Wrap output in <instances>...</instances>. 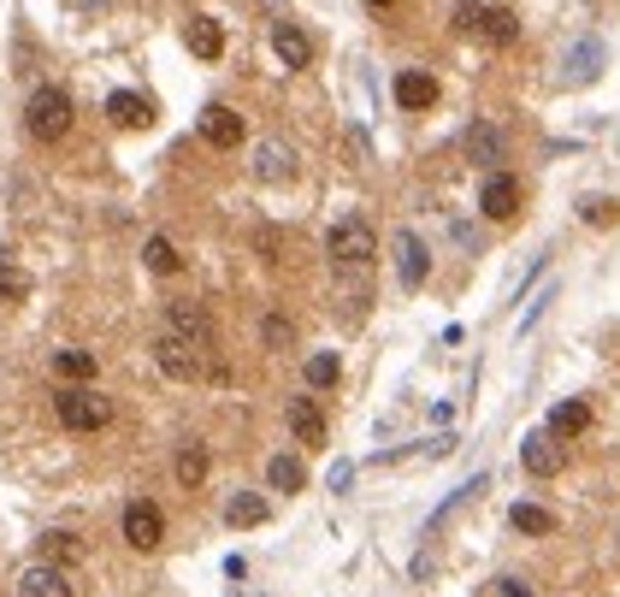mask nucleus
<instances>
[{
  "label": "nucleus",
  "instance_id": "nucleus-7",
  "mask_svg": "<svg viewBox=\"0 0 620 597\" xmlns=\"http://www.w3.org/2000/svg\"><path fill=\"white\" fill-rule=\"evenodd\" d=\"M160 538H166V515L154 503H130L125 509V544L130 551H160Z\"/></svg>",
  "mask_w": 620,
  "mask_h": 597
},
{
  "label": "nucleus",
  "instance_id": "nucleus-34",
  "mask_svg": "<svg viewBox=\"0 0 620 597\" xmlns=\"http://www.w3.org/2000/svg\"><path fill=\"white\" fill-rule=\"evenodd\" d=\"M77 7H83V12H95V7H107V0H77Z\"/></svg>",
  "mask_w": 620,
  "mask_h": 597
},
{
  "label": "nucleus",
  "instance_id": "nucleus-4",
  "mask_svg": "<svg viewBox=\"0 0 620 597\" xmlns=\"http://www.w3.org/2000/svg\"><path fill=\"white\" fill-rule=\"evenodd\" d=\"M325 254H332L337 266H372L378 261V231L360 213H349V219L332 226V237H325Z\"/></svg>",
  "mask_w": 620,
  "mask_h": 597
},
{
  "label": "nucleus",
  "instance_id": "nucleus-15",
  "mask_svg": "<svg viewBox=\"0 0 620 597\" xmlns=\"http://www.w3.org/2000/svg\"><path fill=\"white\" fill-rule=\"evenodd\" d=\"M19 597H77L72 591V579H65V568H30L24 579H19Z\"/></svg>",
  "mask_w": 620,
  "mask_h": 597
},
{
  "label": "nucleus",
  "instance_id": "nucleus-18",
  "mask_svg": "<svg viewBox=\"0 0 620 597\" xmlns=\"http://www.w3.org/2000/svg\"><path fill=\"white\" fill-rule=\"evenodd\" d=\"M585 426H591V402L567 397V402H556V408H549V432H556V438H579Z\"/></svg>",
  "mask_w": 620,
  "mask_h": 597
},
{
  "label": "nucleus",
  "instance_id": "nucleus-10",
  "mask_svg": "<svg viewBox=\"0 0 620 597\" xmlns=\"http://www.w3.org/2000/svg\"><path fill=\"white\" fill-rule=\"evenodd\" d=\"M201 143L207 148H237V143H243V113H231V107H219V101H213V107L201 113Z\"/></svg>",
  "mask_w": 620,
  "mask_h": 597
},
{
  "label": "nucleus",
  "instance_id": "nucleus-29",
  "mask_svg": "<svg viewBox=\"0 0 620 597\" xmlns=\"http://www.w3.org/2000/svg\"><path fill=\"white\" fill-rule=\"evenodd\" d=\"M0 296H7V302H24L30 296V272L19 261H7V254H0Z\"/></svg>",
  "mask_w": 620,
  "mask_h": 597
},
{
  "label": "nucleus",
  "instance_id": "nucleus-14",
  "mask_svg": "<svg viewBox=\"0 0 620 597\" xmlns=\"http://www.w3.org/2000/svg\"><path fill=\"white\" fill-rule=\"evenodd\" d=\"M254 178L261 184H290L296 178V155H290L284 143H261L254 148Z\"/></svg>",
  "mask_w": 620,
  "mask_h": 597
},
{
  "label": "nucleus",
  "instance_id": "nucleus-12",
  "mask_svg": "<svg viewBox=\"0 0 620 597\" xmlns=\"http://www.w3.org/2000/svg\"><path fill=\"white\" fill-rule=\"evenodd\" d=\"M272 54H279L290 72H302V65H314V42H307V30H296V24H272Z\"/></svg>",
  "mask_w": 620,
  "mask_h": 597
},
{
  "label": "nucleus",
  "instance_id": "nucleus-33",
  "mask_svg": "<svg viewBox=\"0 0 620 597\" xmlns=\"http://www.w3.org/2000/svg\"><path fill=\"white\" fill-rule=\"evenodd\" d=\"M496 586H503V597H532L526 579H496Z\"/></svg>",
  "mask_w": 620,
  "mask_h": 597
},
{
  "label": "nucleus",
  "instance_id": "nucleus-24",
  "mask_svg": "<svg viewBox=\"0 0 620 597\" xmlns=\"http://www.w3.org/2000/svg\"><path fill=\"white\" fill-rule=\"evenodd\" d=\"M266 480H272V491H302V485H307V468L296 462V455H272V462H266Z\"/></svg>",
  "mask_w": 620,
  "mask_h": 597
},
{
  "label": "nucleus",
  "instance_id": "nucleus-17",
  "mask_svg": "<svg viewBox=\"0 0 620 597\" xmlns=\"http://www.w3.org/2000/svg\"><path fill=\"white\" fill-rule=\"evenodd\" d=\"M290 432H296L302 443H325V415L314 397H296L290 402Z\"/></svg>",
  "mask_w": 620,
  "mask_h": 597
},
{
  "label": "nucleus",
  "instance_id": "nucleus-16",
  "mask_svg": "<svg viewBox=\"0 0 620 597\" xmlns=\"http://www.w3.org/2000/svg\"><path fill=\"white\" fill-rule=\"evenodd\" d=\"M183 42H189V54H196V60H219V54H225V30H219V19H189Z\"/></svg>",
  "mask_w": 620,
  "mask_h": 597
},
{
  "label": "nucleus",
  "instance_id": "nucleus-32",
  "mask_svg": "<svg viewBox=\"0 0 620 597\" xmlns=\"http://www.w3.org/2000/svg\"><path fill=\"white\" fill-rule=\"evenodd\" d=\"M261 337H266L272 349H284V344H290V337H296V332H290V320H279V314H272L266 326H261Z\"/></svg>",
  "mask_w": 620,
  "mask_h": 597
},
{
  "label": "nucleus",
  "instance_id": "nucleus-8",
  "mask_svg": "<svg viewBox=\"0 0 620 597\" xmlns=\"http://www.w3.org/2000/svg\"><path fill=\"white\" fill-rule=\"evenodd\" d=\"M425 272H432V249H425L413 231H396V279H402L408 290H420Z\"/></svg>",
  "mask_w": 620,
  "mask_h": 597
},
{
  "label": "nucleus",
  "instance_id": "nucleus-26",
  "mask_svg": "<svg viewBox=\"0 0 620 597\" xmlns=\"http://www.w3.org/2000/svg\"><path fill=\"white\" fill-rule=\"evenodd\" d=\"M467 160H503V130H491V125H473L467 130Z\"/></svg>",
  "mask_w": 620,
  "mask_h": 597
},
{
  "label": "nucleus",
  "instance_id": "nucleus-25",
  "mask_svg": "<svg viewBox=\"0 0 620 597\" xmlns=\"http://www.w3.org/2000/svg\"><path fill=\"white\" fill-rule=\"evenodd\" d=\"M602 72V48L597 42H579L574 54H567V83H591Z\"/></svg>",
  "mask_w": 620,
  "mask_h": 597
},
{
  "label": "nucleus",
  "instance_id": "nucleus-11",
  "mask_svg": "<svg viewBox=\"0 0 620 597\" xmlns=\"http://www.w3.org/2000/svg\"><path fill=\"white\" fill-rule=\"evenodd\" d=\"M107 118H113V125H125V130H148L154 125V101L136 95V90H113L107 95Z\"/></svg>",
  "mask_w": 620,
  "mask_h": 597
},
{
  "label": "nucleus",
  "instance_id": "nucleus-28",
  "mask_svg": "<svg viewBox=\"0 0 620 597\" xmlns=\"http://www.w3.org/2000/svg\"><path fill=\"white\" fill-rule=\"evenodd\" d=\"M201 480H207V450H201V443H183V450H178V485L196 491Z\"/></svg>",
  "mask_w": 620,
  "mask_h": 597
},
{
  "label": "nucleus",
  "instance_id": "nucleus-22",
  "mask_svg": "<svg viewBox=\"0 0 620 597\" xmlns=\"http://www.w3.org/2000/svg\"><path fill=\"white\" fill-rule=\"evenodd\" d=\"M95 367H101V362H95L90 349H60V355H54V373H60V379H72V385H90Z\"/></svg>",
  "mask_w": 620,
  "mask_h": 597
},
{
  "label": "nucleus",
  "instance_id": "nucleus-2",
  "mask_svg": "<svg viewBox=\"0 0 620 597\" xmlns=\"http://www.w3.org/2000/svg\"><path fill=\"white\" fill-rule=\"evenodd\" d=\"M455 30H461V36L491 42V48H514V42H521V19H514L508 7H496V0H467V7L455 12Z\"/></svg>",
  "mask_w": 620,
  "mask_h": 597
},
{
  "label": "nucleus",
  "instance_id": "nucleus-27",
  "mask_svg": "<svg viewBox=\"0 0 620 597\" xmlns=\"http://www.w3.org/2000/svg\"><path fill=\"white\" fill-rule=\"evenodd\" d=\"M143 261H148V272H178L183 254L171 249V237H148V243H143Z\"/></svg>",
  "mask_w": 620,
  "mask_h": 597
},
{
  "label": "nucleus",
  "instance_id": "nucleus-23",
  "mask_svg": "<svg viewBox=\"0 0 620 597\" xmlns=\"http://www.w3.org/2000/svg\"><path fill=\"white\" fill-rule=\"evenodd\" d=\"M508 521H514V533H532V538L556 533V515H549V509H538V503H514Z\"/></svg>",
  "mask_w": 620,
  "mask_h": 597
},
{
  "label": "nucleus",
  "instance_id": "nucleus-5",
  "mask_svg": "<svg viewBox=\"0 0 620 597\" xmlns=\"http://www.w3.org/2000/svg\"><path fill=\"white\" fill-rule=\"evenodd\" d=\"M54 408H60V426H65V432H101V426L113 420V402L101 397V390H90V385L60 390Z\"/></svg>",
  "mask_w": 620,
  "mask_h": 597
},
{
  "label": "nucleus",
  "instance_id": "nucleus-9",
  "mask_svg": "<svg viewBox=\"0 0 620 597\" xmlns=\"http://www.w3.org/2000/svg\"><path fill=\"white\" fill-rule=\"evenodd\" d=\"M479 208H485L491 219H514V213H521V178L491 172V178H485V190H479Z\"/></svg>",
  "mask_w": 620,
  "mask_h": 597
},
{
  "label": "nucleus",
  "instance_id": "nucleus-3",
  "mask_svg": "<svg viewBox=\"0 0 620 597\" xmlns=\"http://www.w3.org/2000/svg\"><path fill=\"white\" fill-rule=\"evenodd\" d=\"M24 130L36 136V143H60V136L72 130V95L54 90V83L36 90V95L24 101Z\"/></svg>",
  "mask_w": 620,
  "mask_h": 597
},
{
  "label": "nucleus",
  "instance_id": "nucleus-35",
  "mask_svg": "<svg viewBox=\"0 0 620 597\" xmlns=\"http://www.w3.org/2000/svg\"><path fill=\"white\" fill-rule=\"evenodd\" d=\"M372 7H396V0H372Z\"/></svg>",
  "mask_w": 620,
  "mask_h": 597
},
{
  "label": "nucleus",
  "instance_id": "nucleus-20",
  "mask_svg": "<svg viewBox=\"0 0 620 597\" xmlns=\"http://www.w3.org/2000/svg\"><path fill=\"white\" fill-rule=\"evenodd\" d=\"M266 515H272V509H266L261 491H237V498L225 503V521H231V526H261Z\"/></svg>",
  "mask_w": 620,
  "mask_h": 597
},
{
  "label": "nucleus",
  "instance_id": "nucleus-1",
  "mask_svg": "<svg viewBox=\"0 0 620 597\" xmlns=\"http://www.w3.org/2000/svg\"><path fill=\"white\" fill-rule=\"evenodd\" d=\"M154 362L166 379H213V337H189V332H160L154 337Z\"/></svg>",
  "mask_w": 620,
  "mask_h": 597
},
{
  "label": "nucleus",
  "instance_id": "nucleus-30",
  "mask_svg": "<svg viewBox=\"0 0 620 597\" xmlns=\"http://www.w3.org/2000/svg\"><path fill=\"white\" fill-rule=\"evenodd\" d=\"M343 379V362H337V355H307V385H314V390H332Z\"/></svg>",
  "mask_w": 620,
  "mask_h": 597
},
{
  "label": "nucleus",
  "instance_id": "nucleus-6",
  "mask_svg": "<svg viewBox=\"0 0 620 597\" xmlns=\"http://www.w3.org/2000/svg\"><path fill=\"white\" fill-rule=\"evenodd\" d=\"M521 462H526V473H538V480H556V473L567 468V443L556 432H532L521 443Z\"/></svg>",
  "mask_w": 620,
  "mask_h": 597
},
{
  "label": "nucleus",
  "instance_id": "nucleus-21",
  "mask_svg": "<svg viewBox=\"0 0 620 597\" xmlns=\"http://www.w3.org/2000/svg\"><path fill=\"white\" fill-rule=\"evenodd\" d=\"M77 556H83L77 533H42V562H48V568H72Z\"/></svg>",
  "mask_w": 620,
  "mask_h": 597
},
{
  "label": "nucleus",
  "instance_id": "nucleus-19",
  "mask_svg": "<svg viewBox=\"0 0 620 597\" xmlns=\"http://www.w3.org/2000/svg\"><path fill=\"white\" fill-rule=\"evenodd\" d=\"M166 332L213 337V320H207V308H201V302H171V308H166Z\"/></svg>",
  "mask_w": 620,
  "mask_h": 597
},
{
  "label": "nucleus",
  "instance_id": "nucleus-31",
  "mask_svg": "<svg viewBox=\"0 0 620 597\" xmlns=\"http://www.w3.org/2000/svg\"><path fill=\"white\" fill-rule=\"evenodd\" d=\"M579 219H585V226H614V219H620V201H609V196H591V201H585V208H579Z\"/></svg>",
  "mask_w": 620,
  "mask_h": 597
},
{
  "label": "nucleus",
  "instance_id": "nucleus-13",
  "mask_svg": "<svg viewBox=\"0 0 620 597\" xmlns=\"http://www.w3.org/2000/svg\"><path fill=\"white\" fill-rule=\"evenodd\" d=\"M396 107H408V113L438 107V77L432 72H402L396 77Z\"/></svg>",
  "mask_w": 620,
  "mask_h": 597
}]
</instances>
